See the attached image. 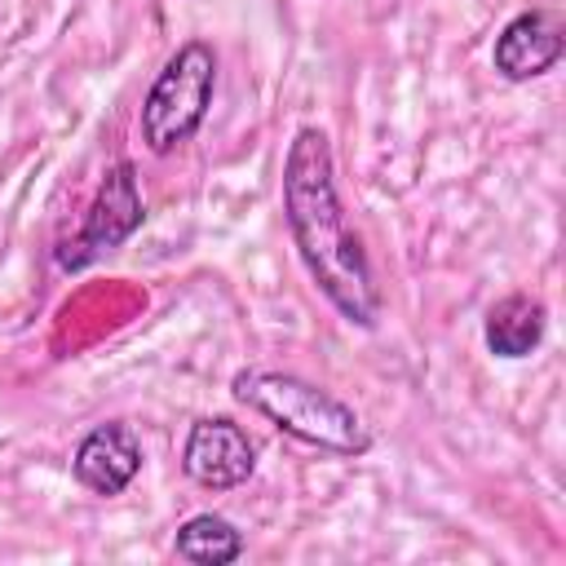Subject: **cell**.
I'll return each instance as SVG.
<instances>
[{
  "label": "cell",
  "mask_w": 566,
  "mask_h": 566,
  "mask_svg": "<svg viewBox=\"0 0 566 566\" xmlns=\"http://www.w3.org/2000/svg\"><path fill=\"white\" fill-rule=\"evenodd\" d=\"M142 221H146V199H142V181H137V164L115 159L102 172V181H97V190L84 208L80 230L53 248V265L62 274H80L93 261L119 252L142 230Z\"/></svg>",
  "instance_id": "4"
},
{
  "label": "cell",
  "mask_w": 566,
  "mask_h": 566,
  "mask_svg": "<svg viewBox=\"0 0 566 566\" xmlns=\"http://www.w3.org/2000/svg\"><path fill=\"white\" fill-rule=\"evenodd\" d=\"M548 332V310L531 292L500 296L482 318V345L495 358H531Z\"/></svg>",
  "instance_id": "8"
},
{
  "label": "cell",
  "mask_w": 566,
  "mask_h": 566,
  "mask_svg": "<svg viewBox=\"0 0 566 566\" xmlns=\"http://www.w3.org/2000/svg\"><path fill=\"white\" fill-rule=\"evenodd\" d=\"M172 553L181 562H195V566H230V562H239L248 553V539H243V531L230 517H221V513H195V517H186L177 526Z\"/></svg>",
  "instance_id": "9"
},
{
  "label": "cell",
  "mask_w": 566,
  "mask_h": 566,
  "mask_svg": "<svg viewBox=\"0 0 566 566\" xmlns=\"http://www.w3.org/2000/svg\"><path fill=\"white\" fill-rule=\"evenodd\" d=\"M279 190H283V221H287V234H292V248L305 274L314 279V287L327 296V305L345 323L371 332L380 323L385 296H380L363 239L345 221V208L336 195L332 137L323 128L301 124L292 133Z\"/></svg>",
  "instance_id": "1"
},
{
  "label": "cell",
  "mask_w": 566,
  "mask_h": 566,
  "mask_svg": "<svg viewBox=\"0 0 566 566\" xmlns=\"http://www.w3.org/2000/svg\"><path fill=\"white\" fill-rule=\"evenodd\" d=\"M230 394L305 447H318L332 455H367L371 451V429L363 424V416L345 398H336L332 389H323L296 371L243 367V371H234Z\"/></svg>",
  "instance_id": "2"
},
{
  "label": "cell",
  "mask_w": 566,
  "mask_h": 566,
  "mask_svg": "<svg viewBox=\"0 0 566 566\" xmlns=\"http://www.w3.org/2000/svg\"><path fill=\"white\" fill-rule=\"evenodd\" d=\"M181 473L199 491H234L256 473V442L230 416H199L181 442Z\"/></svg>",
  "instance_id": "5"
},
{
  "label": "cell",
  "mask_w": 566,
  "mask_h": 566,
  "mask_svg": "<svg viewBox=\"0 0 566 566\" xmlns=\"http://www.w3.org/2000/svg\"><path fill=\"white\" fill-rule=\"evenodd\" d=\"M212 93H217V49L208 40L177 44V53L164 62L137 111V133L146 150L159 159L181 150L203 128L212 111Z\"/></svg>",
  "instance_id": "3"
},
{
  "label": "cell",
  "mask_w": 566,
  "mask_h": 566,
  "mask_svg": "<svg viewBox=\"0 0 566 566\" xmlns=\"http://www.w3.org/2000/svg\"><path fill=\"white\" fill-rule=\"evenodd\" d=\"M71 473L88 495H124L133 486V478L142 473V438L133 424L124 420H106L93 424L75 451H71Z\"/></svg>",
  "instance_id": "7"
},
{
  "label": "cell",
  "mask_w": 566,
  "mask_h": 566,
  "mask_svg": "<svg viewBox=\"0 0 566 566\" xmlns=\"http://www.w3.org/2000/svg\"><path fill=\"white\" fill-rule=\"evenodd\" d=\"M566 53V22L553 9H522L513 13L495 44H491V66L509 80V84H526L548 75Z\"/></svg>",
  "instance_id": "6"
}]
</instances>
